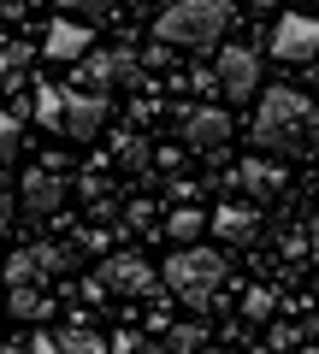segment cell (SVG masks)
Instances as JSON below:
<instances>
[{
    "label": "cell",
    "instance_id": "obj_12",
    "mask_svg": "<svg viewBox=\"0 0 319 354\" xmlns=\"http://www.w3.org/2000/svg\"><path fill=\"white\" fill-rule=\"evenodd\" d=\"M42 53H48V59H83V53H95V30L77 24V18H53Z\"/></svg>",
    "mask_w": 319,
    "mask_h": 354
},
{
    "label": "cell",
    "instance_id": "obj_14",
    "mask_svg": "<svg viewBox=\"0 0 319 354\" xmlns=\"http://www.w3.org/2000/svg\"><path fill=\"white\" fill-rule=\"evenodd\" d=\"M0 278H6V290H42V283H48V272H42L36 248H18V254H6Z\"/></svg>",
    "mask_w": 319,
    "mask_h": 354
},
{
    "label": "cell",
    "instance_id": "obj_19",
    "mask_svg": "<svg viewBox=\"0 0 319 354\" xmlns=\"http://www.w3.org/2000/svg\"><path fill=\"white\" fill-rule=\"evenodd\" d=\"M6 313L12 319H53V301L42 290H6Z\"/></svg>",
    "mask_w": 319,
    "mask_h": 354
},
{
    "label": "cell",
    "instance_id": "obj_36",
    "mask_svg": "<svg viewBox=\"0 0 319 354\" xmlns=\"http://www.w3.org/2000/svg\"><path fill=\"white\" fill-rule=\"evenodd\" d=\"M0 354H30V348H0Z\"/></svg>",
    "mask_w": 319,
    "mask_h": 354
},
{
    "label": "cell",
    "instance_id": "obj_32",
    "mask_svg": "<svg viewBox=\"0 0 319 354\" xmlns=\"http://www.w3.org/2000/svg\"><path fill=\"white\" fill-rule=\"evenodd\" d=\"M24 6H30V0H0V12H6V18H18Z\"/></svg>",
    "mask_w": 319,
    "mask_h": 354
},
{
    "label": "cell",
    "instance_id": "obj_30",
    "mask_svg": "<svg viewBox=\"0 0 319 354\" xmlns=\"http://www.w3.org/2000/svg\"><path fill=\"white\" fill-rule=\"evenodd\" d=\"M113 348H118V354H136V348H142V337H136V330H118Z\"/></svg>",
    "mask_w": 319,
    "mask_h": 354
},
{
    "label": "cell",
    "instance_id": "obj_13",
    "mask_svg": "<svg viewBox=\"0 0 319 354\" xmlns=\"http://www.w3.org/2000/svg\"><path fill=\"white\" fill-rule=\"evenodd\" d=\"M113 83H118L113 53H83V59H77V71H71V88H95V95H107Z\"/></svg>",
    "mask_w": 319,
    "mask_h": 354
},
{
    "label": "cell",
    "instance_id": "obj_10",
    "mask_svg": "<svg viewBox=\"0 0 319 354\" xmlns=\"http://www.w3.org/2000/svg\"><path fill=\"white\" fill-rule=\"evenodd\" d=\"M230 183H237L243 195H255V201H272V195L290 189V171H284V165H272V160H243L237 171H230Z\"/></svg>",
    "mask_w": 319,
    "mask_h": 354
},
{
    "label": "cell",
    "instance_id": "obj_16",
    "mask_svg": "<svg viewBox=\"0 0 319 354\" xmlns=\"http://www.w3.org/2000/svg\"><path fill=\"white\" fill-rule=\"evenodd\" d=\"M30 101H36V124H42V130H60V124H65V88L36 83V95H30Z\"/></svg>",
    "mask_w": 319,
    "mask_h": 354
},
{
    "label": "cell",
    "instance_id": "obj_39",
    "mask_svg": "<svg viewBox=\"0 0 319 354\" xmlns=\"http://www.w3.org/2000/svg\"><path fill=\"white\" fill-rule=\"evenodd\" d=\"M0 313H6V301H0Z\"/></svg>",
    "mask_w": 319,
    "mask_h": 354
},
{
    "label": "cell",
    "instance_id": "obj_11",
    "mask_svg": "<svg viewBox=\"0 0 319 354\" xmlns=\"http://www.w3.org/2000/svg\"><path fill=\"white\" fill-rule=\"evenodd\" d=\"M207 230H213L219 242H230V248H248V242L260 236V213H255V207H237V201H225L213 218H207Z\"/></svg>",
    "mask_w": 319,
    "mask_h": 354
},
{
    "label": "cell",
    "instance_id": "obj_15",
    "mask_svg": "<svg viewBox=\"0 0 319 354\" xmlns=\"http://www.w3.org/2000/svg\"><path fill=\"white\" fill-rule=\"evenodd\" d=\"M53 337H60V348H65V354H107L101 330H89L83 319H65V325L53 330Z\"/></svg>",
    "mask_w": 319,
    "mask_h": 354
},
{
    "label": "cell",
    "instance_id": "obj_27",
    "mask_svg": "<svg viewBox=\"0 0 319 354\" xmlns=\"http://www.w3.org/2000/svg\"><path fill=\"white\" fill-rule=\"evenodd\" d=\"M77 195L101 207V201H107V177H101V171H83V177H77Z\"/></svg>",
    "mask_w": 319,
    "mask_h": 354
},
{
    "label": "cell",
    "instance_id": "obj_28",
    "mask_svg": "<svg viewBox=\"0 0 319 354\" xmlns=\"http://www.w3.org/2000/svg\"><path fill=\"white\" fill-rule=\"evenodd\" d=\"M278 248H284V260H302V254H307V230H284Z\"/></svg>",
    "mask_w": 319,
    "mask_h": 354
},
{
    "label": "cell",
    "instance_id": "obj_21",
    "mask_svg": "<svg viewBox=\"0 0 319 354\" xmlns=\"http://www.w3.org/2000/svg\"><path fill=\"white\" fill-rule=\"evenodd\" d=\"M302 337H307V325H302V319H272V330H266V348L272 354H302Z\"/></svg>",
    "mask_w": 319,
    "mask_h": 354
},
{
    "label": "cell",
    "instance_id": "obj_1",
    "mask_svg": "<svg viewBox=\"0 0 319 354\" xmlns=\"http://www.w3.org/2000/svg\"><path fill=\"white\" fill-rule=\"evenodd\" d=\"M248 142H255L260 153H278V160L313 153L319 148V106L290 83L266 88L260 106H255V124H248Z\"/></svg>",
    "mask_w": 319,
    "mask_h": 354
},
{
    "label": "cell",
    "instance_id": "obj_34",
    "mask_svg": "<svg viewBox=\"0 0 319 354\" xmlns=\"http://www.w3.org/2000/svg\"><path fill=\"white\" fill-rule=\"evenodd\" d=\"M136 354H172V348H166V342H148V348H136Z\"/></svg>",
    "mask_w": 319,
    "mask_h": 354
},
{
    "label": "cell",
    "instance_id": "obj_26",
    "mask_svg": "<svg viewBox=\"0 0 319 354\" xmlns=\"http://www.w3.org/2000/svg\"><path fill=\"white\" fill-rule=\"evenodd\" d=\"M12 153H18V118L6 113V106H0V165L12 160Z\"/></svg>",
    "mask_w": 319,
    "mask_h": 354
},
{
    "label": "cell",
    "instance_id": "obj_9",
    "mask_svg": "<svg viewBox=\"0 0 319 354\" xmlns=\"http://www.w3.org/2000/svg\"><path fill=\"white\" fill-rule=\"evenodd\" d=\"M225 142H230V118L219 113V106H195V113H183V148L219 153Z\"/></svg>",
    "mask_w": 319,
    "mask_h": 354
},
{
    "label": "cell",
    "instance_id": "obj_35",
    "mask_svg": "<svg viewBox=\"0 0 319 354\" xmlns=\"http://www.w3.org/2000/svg\"><path fill=\"white\" fill-rule=\"evenodd\" d=\"M125 6H136V12H148V6H154V0H125Z\"/></svg>",
    "mask_w": 319,
    "mask_h": 354
},
{
    "label": "cell",
    "instance_id": "obj_2",
    "mask_svg": "<svg viewBox=\"0 0 319 354\" xmlns=\"http://www.w3.org/2000/svg\"><path fill=\"white\" fill-rule=\"evenodd\" d=\"M230 278V266L219 248H201V242H190V248H178L166 266H160V283H166L172 301L195 307V313H207V307L219 301V290H225Z\"/></svg>",
    "mask_w": 319,
    "mask_h": 354
},
{
    "label": "cell",
    "instance_id": "obj_38",
    "mask_svg": "<svg viewBox=\"0 0 319 354\" xmlns=\"http://www.w3.org/2000/svg\"><path fill=\"white\" fill-rule=\"evenodd\" d=\"M302 354H319V348H302Z\"/></svg>",
    "mask_w": 319,
    "mask_h": 354
},
{
    "label": "cell",
    "instance_id": "obj_17",
    "mask_svg": "<svg viewBox=\"0 0 319 354\" xmlns=\"http://www.w3.org/2000/svg\"><path fill=\"white\" fill-rule=\"evenodd\" d=\"M113 160L125 165V171H148V136H136V130H118V136H113Z\"/></svg>",
    "mask_w": 319,
    "mask_h": 354
},
{
    "label": "cell",
    "instance_id": "obj_33",
    "mask_svg": "<svg viewBox=\"0 0 319 354\" xmlns=\"http://www.w3.org/2000/svg\"><path fill=\"white\" fill-rule=\"evenodd\" d=\"M307 248L319 254V218H307Z\"/></svg>",
    "mask_w": 319,
    "mask_h": 354
},
{
    "label": "cell",
    "instance_id": "obj_5",
    "mask_svg": "<svg viewBox=\"0 0 319 354\" xmlns=\"http://www.w3.org/2000/svg\"><path fill=\"white\" fill-rule=\"evenodd\" d=\"M213 77H219V95L225 101H248L260 88V53L255 48H219Z\"/></svg>",
    "mask_w": 319,
    "mask_h": 354
},
{
    "label": "cell",
    "instance_id": "obj_3",
    "mask_svg": "<svg viewBox=\"0 0 319 354\" xmlns=\"http://www.w3.org/2000/svg\"><path fill=\"white\" fill-rule=\"evenodd\" d=\"M230 24V0H166L160 6V18H154V36L166 41L172 53L178 48H213L219 36H225Z\"/></svg>",
    "mask_w": 319,
    "mask_h": 354
},
{
    "label": "cell",
    "instance_id": "obj_7",
    "mask_svg": "<svg viewBox=\"0 0 319 354\" xmlns=\"http://www.w3.org/2000/svg\"><path fill=\"white\" fill-rule=\"evenodd\" d=\"M101 283L113 295H154L160 272H154L142 254H107V260H101Z\"/></svg>",
    "mask_w": 319,
    "mask_h": 354
},
{
    "label": "cell",
    "instance_id": "obj_37",
    "mask_svg": "<svg viewBox=\"0 0 319 354\" xmlns=\"http://www.w3.org/2000/svg\"><path fill=\"white\" fill-rule=\"evenodd\" d=\"M302 6H319V0H302Z\"/></svg>",
    "mask_w": 319,
    "mask_h": 354
},
{
    "label": "cell",
    "instance_id": "obj_29",
    "mask_svg": "<svg viewBox=\"0 0 319 354\" xmlns=\"http://www.w3.org/2000/svg\"><path fill=\"white\" fill-rule=\"evenodd\" d=\"M30 354H65V348H60L53 330H36V337H30Z\"/></svg>",
    "mask_w": 319,
    "mask_h": 354
},
{
    "label": "cell",
    "instance_id": "obj_31",
    "mask_svg": "<svg viewBox=\"0 0 319 354\" xmlns=\"http://www.w3.org/2000/svg\"><path fill=\"white\" fill-rule=\"evenodd\" d=\"M12 225V195H6V183H0V230Z\"/></svg>",
    "mask_w": 319,
    "mask_h": 354
},
{
    "label": "cell",
    "instance_id": "obj_23",
    "mask_svg": "<svg viewBox=\"0 0 319 354\" xmlns=\"http://www.w3.org/2000/svg\"><path fill=\"white\" fill-rule=\"evenodd\" d=\"M30 248H36V260H42V272H71V248H60V242H30Z\"/></svg>",
    "mask_w": 319,
    "mask_h": 354
},
{
    "label": "cell",
    "instance_id": "obj_6",
    "mask_svg": "<svg viewBox=\"0 0 319 354\" xmlns=\"http://www.w3.org/2000/svg\"><path fill=\"white\" fill-rule=\"evenodd\" d=\"M101 124H107V95L65 83V124H60V136H71V142H95V136H101Z\"/></svg>",
    "mask_w": 319,
    "mask_h": 354
},
{
    "label": "cell",
    "instance_id": "obj_22",
    "mask_svg": "<svg viewBox=\"0 0 319 354\" xmlns=\"http://www.w3.org/2000/svg\"><path fill=\"white\" fill-rule=\"evenodd\" d=\"M24 65H30V48L18 36H0V77L12 83V77H24Z\"/></svg>",
    "mask_w": 319,
    "mask_h": 354
},
{
    "label": "cell",
    "instance_id": "obj_4",
    "mask_svg": "<svg viewBox=\"0 0 319 354\" xmlns=\"http://www.w3.org/2000/svg\"><path fill=\"white\" fill-rule=\"evenodd\" d=\"M319 53V18L313 12H284L278 24H272V59L284 65H302Z\"/></svg>",
    "mask_w": 319,
    "mask_h": 354
},
{
    "label": "cell",
    "instance_id": "obj_25",
    "mask_svg": "<svg viewBox=\"0 0 319 354\" xmlns=\"http://www.w3.org/2000/svg\"><path fill=\"white\" fill-rule=\"evenodd\" d=\"M272 307H278V295H272V290H248L243 295V319H272Z\"/></svg>",
    "mask_w": 319,
    "mask_h": 354
},
{
    "label": "cell",
    "instance_id": "obj_20",
    "mask_svg": "<svg viewBox=\"0 0 319 354\" xmlns=\"http://www.w3.org/2000/svg\"><path fill=\"white\" fill-rule=\"evenodd\" d=\"M201 230H207V218H201V207H178V213L166 218V236L178 242V248H190V242L201 236Z\"/></svg>",
    "mask_w": 319,
    "mask_h": 354
},
{
    "label": "cell",
    "instance_id": "obj_24",
    "mask_svg": "<svg viewBox=\"0 0 319 354\" xmlns=\"http://www.w3.org/2000/svg\"><path fill=\"white\" fill-rule=\"evenodd\" d=\"M60 12H71V18H101V12H113L118 0H53Z\"/></svg>",
    "mask_w": 319,
    "mask_h": 354
},
{
    "label": "cell",
    "instance_id": "obj_8",
    "mask_svg": "<svg viewBox=\"0 0 319 354\" xmlns=\"http://www.w3.org/2000/svg\"><path fill=\"white\" fill-rule=\"evenodd\" d=\"M18 201H24L36 218H53L65 207V177L53 171V165H36V171L18 177Z\"/></svg>",
    "mask_w": 319,
    "mask_h": 354
},
{
    "label": "cell",
    "instance_id": "obj_18",
    "mask_svg": "<svg viewBox=\"0 0 319 354\" xmlns=\"http://www.w3.org/2000/svg\"><path fill=\"white\" fill-rule=\"evenodd\" d=\"M166 348L172 354H201L207 348V319H183V325L166 330Z\"/></svg>",
    "mask_w": 319,
    "mask_h": 354
}]
</instances>
